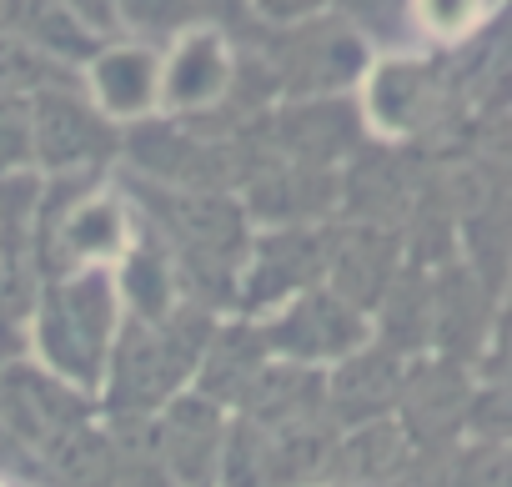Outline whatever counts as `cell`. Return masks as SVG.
Here are the masks:
<instances>
[{
    "label": "cell",
    "instance_id": "obj_8",
    "mask_svg": "<svg viewBox=\"0 0 512 487\" xmlns=\"http://www.w3.org/2000/svg\"><path fill=\"white\" fill-rule=\"evenodd\" d=\"M26 156H31V111H21L16 101L0 96V176Z\"/></svg>",
    "mask_w": 512,
    "mask_h": 487
},
{
    "label": "cell",
    "instance_id": "obj_1",
    "mask_svg": "<svg viewBox=\"0 0 512 487\" xmlns=\"http://www.w3.org/2000/svg\"><path fill=\"white\" fill-rule=\"evenodd\" d=\"M106 332H111V302H106V287L101 282L66 287L46 307V347L76 377H91L96 372V362L106 352Z\"/></svg>",
    "mask_w": 512,
    "mask_h": 487
},
{
    "label": "cell",
    "instance_id": "obj_5",
    "mask_svg": "<svg viewBox=\"0 0 512 487\" xmlns=\"http://www.w3.org/2000/svg\"><path fill=\"white\" fill-rule=\"evenodd\" d=\"M16 21L21 31L41 46V51H61V56H81L86 51V31L81 21L61 6V0H16Z\"/></svg>",
    "mask_w": 512,
    "mask_h": 487
},
{
    "label": "cell",
    "instance_id": "obj_3",
    "mask_svg": "<svg viewBox=\"0 0 512 487\" xmlns=\"http://www.w3.org/2000/svg\"><path fill=\"white\" fill-rule=\"evenodd\" d=\"M191 362L186 342L176 332H146V337H131L126 352H121V392H131L136 402H151L156 392H166L181 367Z\"/></svg>",
    "mask_w": 512,
    "mask_h": 487
},
{
    "label": "cell",
    "instance_id": "obj_9",
    "mask_svg": "<svg viewBox=\"0 0 512 487\" xmlns=\"http://www.w3.org/2000/svg\"><path fill=\"white\" fill-rule=\"evenodd\" d=\"M121 6L146 26H176L191 16V0H121Z\"/></svg>",
    "mask_w": 512,
    "mask_h": 487
},
{
    "label": "cell",
    "instance_id": "obj_7",
    "mask_svg": "<svg viewBox=\"0 0 512 487\" xmlns=\"http://www.w3.org/2000/svg\"><path fill=\"white\" fill-rule=\"evenodd\" d=\"M221 76H226V61L216 51V41H196L176 56V71H171V96L176 101H206L211 91H221Z\"/></svg>",
    "mask_w": 512,
    "mask_h": 487
},
{
    "label": "cell",
    "instance_id": "obj_4",
    "mask_svg": "<svg viewBox=\"0 0 512 487\" xmlns=\"http://www.w3.org/2000/svg\"><path fill=\"white\" fill-rule=\"evenodd\" d=\"M287 352H302V357H322V352H342L357 342V317H347L332 297H307L287 322H282V337H277Z\"/></svg>",
    "mask_w": 512,
    "mask_h": 487
},
{
    "label": "cell",
    "instance_id": "obj_2",
    "mask_svg": "<svg viewBox=\"0 0 512 487\" xmlns=\"http://www.w3.org/2000/svg\"><path fill=\"white\" fill-rule=\"evenodd\" d=\"M31 146H41L46 161H86L101 151V126L66 96H41L31 111Z\"/></svg>",
    "mask_w": 512,
    "mask_h": 487
},
{
    "label": "cell",
    "instance_id": "obj_6",
    "mask_svg": "<svg viewBox=\"0 0 512 487\" xmlns=\"http://www.w3.org/2000/svg\"><path fill=\"white\" fill-rule=\"evenodd\" d=\"M96 81H101V96L106 106L116 111H136L151 101V61L141 51H116L96 66Z\"/></svg>",
    "mask_w": 512,
    "mask_h": 487
},
{
    "label": "cell",
    "instance_id": "obj_10",
    "mask_svg": "<svg viewBox=\"0 0 512 487\" xmlns=\"http://www.w3.org/2000/svg\"><path fill=\"white\" fill-rule=\"evenodd\" d=\"M477 11V0H427V26H447V31H462Z\"/></svg>",
    "mask_w": 512,
    "mask_h": 487
},
{
    "label": "cell",
    "instance_id": "obj_11",
    "mask_svg": "<svg viewBox=\"0 0 512 487\" xmlns=\"http://www.w3.org/2000/svg\"><path fill=\"white\" fill-rule=\"evenodd\" d=\"M347 6H352L362 21H372V26H387V11H397L402 0H347Z\"/></svg>",
    "mask_w": 512,
    "mask_h": 487
}]
</instances>
